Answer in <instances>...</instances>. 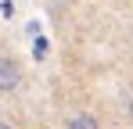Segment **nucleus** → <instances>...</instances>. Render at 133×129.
<instances>
[{
	"mask_svg": "<svg viewBox=\"0 0 133 129\" xmlns=\"http://www.w3.org/2000/svg\"><path fill=\"white\" fill-rule=\"evenodd\" d=\"M0 129H15V122H7V118H0Z\"/></svg>",
	"mask_w": 133,
	"mask_h": 129,
	"instance_id": "nucleus-3",
	"label": "nucleus"
},
{
	"mask_svg": "<svg viewBox=\"0 0 133 129\" xmlns=\"http://www.w3.org/2000/svg\"><path fill=\"white\" fill-rule=\"evenodd\" d=\"M65 129H101V122L90 115V111H76L65 118Z\"/></svg>",
	"mask_w": 133,
	"mask_h": 129,
	"instance_id": "nucleus-2",
	"label": "nucleus"
},
{
	"mask_svg": "<svg viewBox=\"0 0 133 129\" xmlns=\"http://www.w3.org/2000/svg\"><path fill=\"white\" fill-rule=\"evenodd\" d=\"M130 118H133V97H130Z\"/></svg>",
	"mask_w": 133,
	"mask_h": 129,
	"instance_id": "nucleus-4",
	"label": "nucleus"
},
{
	"mask_svg": "<svg viewBox=\"0 0 133 129\" xmlns=\"http://www.w3.org/2000/svg\"><path fill=\"white\" fill-rule=\"evenodd\" d=\"M25 83V68L18 64V58H11V54H0V93L7 97V93H18Z\"/></svg>",
	"mask_w": 133,
	"mask_h": 129,
	"instance_id": "nucleus-1",
	"label": "nucleus"
}]
</instances>
